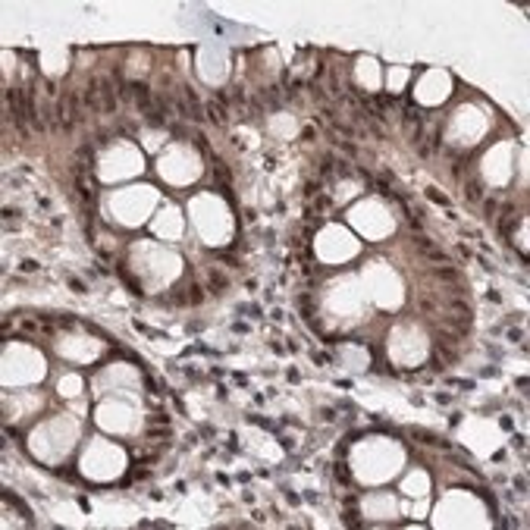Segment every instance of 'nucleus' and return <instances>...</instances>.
Listing matches in <instances>:
<instances>
[{
  "label": "nucleus",
  "mask_w": 530,
  "mask_h": 530,
  "mask_svg": "<svg viewBox=\"0 0 530 530\" xmlns=\"http://www.w3.org/2000/svg\"><path fill=\"white\" fill-rule=\"evenodd\" d=\"M97 94H101V91H97V78H91V85L85 88V107L91 110V113H97V110H104L101 104H97Z\"/></svg>",
  "instance_id": "423d86ee"
},
{
  "label": "nucleus",
  "mask_w": 530,
  "mask_h": 530,
  "mask_svg": "<svg viewBox=\"0 0 530 530\" xmlns=\"http://www.w3.org/2000/svg\"><path fill=\"white\" fill-rule=\"evenodd\" d=\"M436 348H439V355H443L449 364H455V361H458V352H455L452 345H443V342H436Z\"/></svg>",
  "instance_id": "f8f14e48"
},
{
  "label": "nucleus",
  "mask_w": 530,
  "mask_h": 530,
  "mask_svg": "<svg viewBox=\"0 0 530 530\" xmlns=\"http://www.w3.org/2000/svg\"><path fill=\"white\" fill-rule=\"evenodd\" d=\"M132 91H135V101H138V107H142L145 113H154V107H151V88H148V85H142V82H135V85H132Z\"/></svg>",
  "instance_id": "7ed1b4c3"
},
{
  "label": "nucleus",
  "mask_w": 530,
  "mask_h": 530,
  "mask_svg": "<svg viewBox=\"0 0 530 530\" xmlns=\"http://www.w3.org/2000/svg\"><path fill=\"white\" fill-rule=\"evenodd\" d=\"M97 91H101V107H104V113H113V110H116V85H113V78L101 76V78H97Z\"/></svg>",
  "instance_id": "f257e3e1"
},
{
  "label": "nucleus",
  "mask_w": 530,
  "mask_h": 530,
  "mask_svg": "<svg viewBox=\"0 0 530 530\" xmlns=\"http://www.w3.org/2000/svg\"><path fill=\"white\" fill-rule=\"evenodd\" d=\"M226 286H229V279L223 273H217V270H211V289H214V292H223Z\"/></svg>",
  "instance_id": "9d476101"
},
{
  "label": "nucleus",
  "mask_w": 530,
  "mask_h": 530,
  "mask_svg": "<svg viewBox=\"0 0 530 530\" xmlns=\"http://www.w3.org/2000/svg\"><path fill=\"white\" fill-rule=\"evenodd\" d=\"M436 279H443V283H455V286H458V270H452V267L446 264V267H439V270H436Z\"/></svg>",
  "instance_id": "1a4fd4ad"
},
{
  "label": "nucleus",
  "mask_w": 530,
  "mask_h": 530,
  "mask_svg": "<svg viewBox=\"0 0 530 530\" xmlns=\"http://www.w3.org/2000/svg\"><path fill=\"white\" fill-rule=\"evenodd\" d=\"M204 113H207V119H211V123H217V126H226V110H223V104H217V101H207V104H204Z\"/></svg>",
  "instance_id": "39448f33"
},
{
  "label": "nucleus",
  "mask_w": 530,
  "mask_h": 530,
  "mask_svg": "<svg viewBox=\"0 0 530 530\" xmlns=\"http://www.w3.org/2000/svg\"><path fill=\"white\" fill-rule=\"evenodd\" d=\"M464 198H467V201H480V185H477V182H471V185L464 188Z\"/></svg>",
  "instance_id": "2eb2a0df"
},
{
  "label": "nucleus",
  "mask_w": 530,
  "mask_h": 530,
  "mask_svg": "<svg viewBox=\"0 0 530 530\" xmlns=\"http://www.w3.org/2000/svg\"><path fill=\"white\" fill-rule=\"evenodd\" d=\"M427 198H430V201H436V204H443V207H449V198L439 192V188H427Z\"/></svg>",
  "instance_id": "4468645a"
},
{
  "label": "nucleus",
  "mask_w": 530,
  "mask_h": 530,
  "mask_svg": "<svg viewBox=\"0 0 530 530\" xmlns=\"http://www.w3.org/2000/svg\"><path fill=\"white\" fill-rule=\"evenodd\" d=\"M22 101H25V119H28V123H32L35 129H44V119L38 116V107H35V91H32V88H25V91H22Z\"/></svg>",
  "instance_id": "f03ea898"
},
{
  "label": "nucleus",
  "mask_w": 530,
  "mask_h": 530,
  "mask_svg": "<svg viewBox=\"0 0 530 530\" xmlns=\"http://www.w3.org/2000/svg\"><path fill=\"white\" fill-rule=\"evenodd\" d=\"M424 257H427V261H433V264H443V267L449 264V254L446 251H436V248H433V251H424Z\"/></svg>",
  "instance_id": "ddd939ff"
},
{
  "label": "nucleus",
  "mask_w": 530,
  "mask_h": 530,
  "mask_svg": "<svg viewBox=\"0 0 530 530\" xmlns=\"http://www.w3.org/2000/svg\"><path fill=\"white\" fill-rule=\"evenodd\" d=\"M518 223V217H515V207L508 204L505 211H502V220H499V229H502V235H512V229Z\"/></svg>",
  "instance_id": "0eeeda50"
},
{
  "label": "nucleus",
  "mask_w": 530,
  "mask_h": 530,
  "mask_svg": "<svg viewBox=\"0 0 530 530\" xmlns=\"http://www.w3.org/2000/svg\"><path fill=\"white\" fill-rule=\"evenodd\" d=\"M22 270H25V273H32V270H38V264L35 261H22Z\"/></svg>",
  "instance_id": "a211bd4d"
},
{
  "label": "nucleus",
  "mask_w": 530,
  "mask_h": 530,
  "mask_svg": "<svg viewBox=\"0 0 530 530\" xmlns=\"http://www.w3.org/2000/svg\"><path fill=\"white\" fill-rule=\"evenodd\" d=\"M446 307H449L452 314H458V317H474L471 304H467V302H461V298H449V302H446Z\"/></svg>",
  "instance_id": "6e6552de"
},
{
  "label": "nucleus",
  "mask_w": 530,
  "mask_h": 530,
  "mask_svg": "<svg viewBox=\"0 0 530 530\" xmlns=\"http://www.w3.org/2000/svg\"><path fill=\"white\" fill-rule=\"evenodd\" d=\"M336 477L342 480V483H348V480H352V477H348V467H345V464H336Z\"/></svg>",
  "instance_id": "dca6fc26"
},
{
  "label": "nucleus",
  "mask_w": 530,
  "mask_h": 530,
  "mask_svg": "<svg viewBox=\"0 0 530 530\" xmlns=\"http://www.w3.org/2000/svg\"><path fill=\"white\" fill-rule=\"evenodd\" d=\"M411 242H414V248H417L421 254H424V251H433V248H436V245H433V238H427V235H414Z\"/></svg>",
  "instance_id": "9b49d317"
},
{
  "label": "nucleus",
  "mask_w": 530,
  "mask_h": 530,
  "mask_svg": "<svg viewBox=\"0 0 530 530\" xmlns=\"http://www.w3.org/2000/svg\"><path fill=\"white\" fill-rule=\"evenodd\" d=\"M345 524H348V527H358V512H348V515H345Z\"/></svg>",
  "instance_id": "f3484780"
},
{
  "label": "nucleus",
  "mask_w": 530,
  "mask_h": 530,
  "mask_svg": "<svg viewBox=\"0 0 530 530\" xmlns=\"http://www.w3.org/2000/svg\"><path fill=\"white\" fill-rule=\"evenodd\" d=\"M66 113H69V126H76V123H82V107H78V94L76 91H66Z\"/></svg>",
  "instance_id": "20e7f679"
}]
</instances>
